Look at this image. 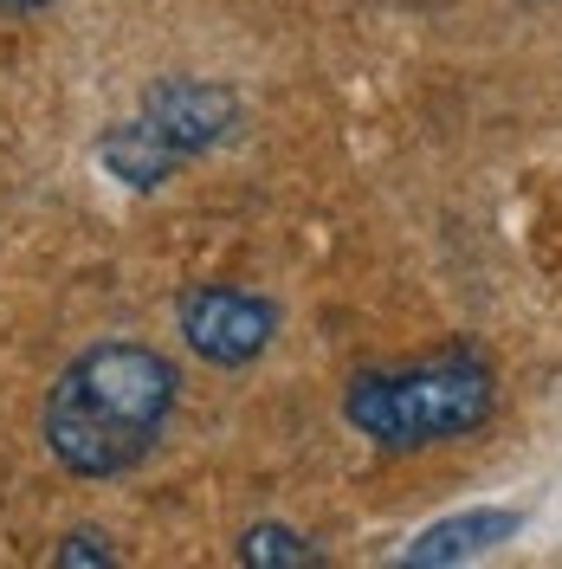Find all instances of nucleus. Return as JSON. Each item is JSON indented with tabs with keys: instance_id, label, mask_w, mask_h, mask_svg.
<instances>
[{
	"instance_id": "nucleus-1",
	"label": "nucleus",
	"mask_w": 562,
	"mask_h": 569,
	"mask_svg": "<svg viewBox=\"0 0 562 569\" xmlns=\"http://www.w3.org/2000/svg\"><path fill=\"white\" fill-rule=\"evenodd\" d=\"M181 408V369L155 343L104 337L84 343L39 401V447L71 479L137 472Z\"/></svg>"
},
{
	"instance_id": "nucleus-2",
	"label": "nucleus",
	"mask_w": 562,
	"mask_h": 569,
	"mask_svg": "<svg viewBox=\"0 0 562 569\" xmlns=\"http://www.w3.org/2000/svg\"><path fill=\"white\" fill-rule=\"evenodd\" d=\"M498 415V369L472 343H446L414 362L355 369L343 382V427L382 453L453 447Z\"/></svg>"
},
{
	"instance_id": "nucleus-3",
	"label": "nucleus",
	"mask_w": 562,
	"mask_h": 569,
	"mask_svg": "<svg viewBox=\"0 0 562 569\" xmlns=\"http://www.w3.org/2000/svg\"><path fill=\"white\" fill-rule=\"evenodd\" d=\"M175 330L181 343L213 369H252L279 343V305L265 291H252V284L208 279V284H188L175 298Z\"/></svg>"
},
{
	"instance_id": "nucleus-4",
	"label": "nucleus",
	"mask_w": 562,
	"mask_h": 569,
	"mask_svg": "<svg viewBox=\"0 0 562 569\" xmlns=\"http://www.w3.org/2000/svg\"><path fill=\"white\" fill-rule=\"evenodd\" d=\"M137 117L149 123V130H162V137L194 162V156L220 149V142L240 130L247 104H240V91H233V84H220V78H188V71H169V78H149V84H142Z\"/></svg>"
},
{
	"instance_id": "nucleus-5",
	"label": "nucleus",
	"mask_w": 562,
	"mask_h": 569,
	"mask_svg": "<svg viewBox=\"0 0 562 569\" xmlns=\"http://www.w3.org/2000/svg\"><path fill=\"white\" fill-rule=\"evenodd\" d=\"M518 531H524L518 511H504V505H472V511H459V518L426 525V531L401 550V563H414V569L472 563V557H485V550H498V543H511Z\"/></svg>"
},
{
	"instance_id": "nucleus-6",
	"label": "nucleus",
	"mask_w": 562,
	"mask_h": 569,
	"mask_svg": "<svg viewBox=\"0 0 562 569\" xmlns=\"http://www.w3.org/2000/svg\"><path fill=\"white\" fill-rule=\"evenodd\" d=\"M98 162H104L110 181H123V188H137V194H149V188H169V181L188 169V156H181L162 130H149L142 117L110 123L104 137H98Z\"/></svg>"
},
{
	"instance_id": "nucleus-7",
	"label": "nucleus",
	"mask_w": 562,
	"mask_h": 569,
	"mask_svg": "<svg viewBox=\"0 0 562 569\" xmlns=\"http://www.w3.org/2000/svg\"><path fill=\"white\" fill-rule=\"evenodd\" d=\"M233 557H240L247 569H304V563H323V550H317L311 537L291 531V525H279V518L247 525L240 543H233Z\"/></svg>"
},
{
	"instance_id": "nucleus-8",
	"label": "nucleus",
	"mask_w": 562,
	"mask_h": 569,
	"mask_svg": "<svg viewBox=\"0 0 562 569\" xmlns=\"http://www.w3.org/2000/svg\"><path fill=\"white\" fill-rule=\"evenodd\" d=\"M46 563L52 569H110L117 563V543H110L104 531H91V525H78V531H66L46 550Z\"/></svg>"
},
{
	"instance_id": "nucleus-9",
	"label": "nucleus",
	"mask_w": 562,
	"mask_h": 569,
	"mask_svg": "<svg viewBox=\"0 0 562 569\" xmlns=\"http://www.w3.org/2000/svg\"><path fill=\"white\" fill-rule=\"evenodd\" d=\"M46 7H59V0H0V20H33Z\"/></svg>"
},
{
	"instance_id": "nucleus-10",
	"label": "nucleus",
	"mask_w": 562,
	"mask_h": 569,
	"mask_svg": "<svg viewBox=\"0 0 562 569\" xmlns=\"http://www.w3.org/2000/svg\"><path fill=\"white\" fill-rule=\"evenodd\" d=\"M524 7H550V0H524Z\"/></svg>"
}]
</instances>
